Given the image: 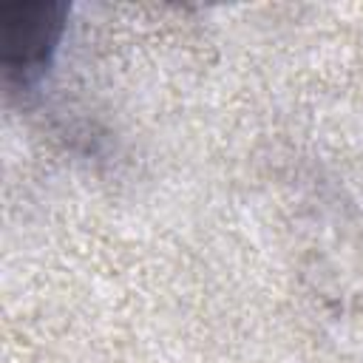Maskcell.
<instances>
[{
	"instance_id": "cell-1",
	"label": "cell",
	"mask_w": 363,
	"mask_h": 363,
	"mask_svg": "<svg viewBox=\"0 0 363 363\" xmlns=\"http://www.w3.org/2000/svg\"><path fill=\"white\" fill-rule=\"evenodd\" d=\"M65 17L68 6L60 0L0 6V65L6 82L31 88L48 71L65 31Z\"/></svg>"
}]
</instances>
